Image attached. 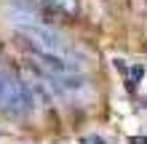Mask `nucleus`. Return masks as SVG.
<instances>
[{
    "label": "nucleus",
    "instance_id": "1",
    "mask_svg": "<svg viewBox=\"0 0 147 144\" xmlns=\"http://www.w3.org/2000/svg\"><path fill=\"white\" fill-rule=\"evenodd\" d=\"M19 43H24L27 48L43 51V54H54V56H62V59H70V62L80 64V59H78V48L59 29L48 27V24H38V21L19 24Z\"/></svg>",
    "mask_w": 147,
    "mask_h": 144
},
{
    "label": "nucleus",
    "instance_id": "2",
    "mask_svg": "<svg viewBox=\"0 0 147 144\" xmlns=\"http://www.w3.org/2000/svg\"><path fill=\"white\" fill-rule=\"evenodd\" d=\"M0 109L8 117H16V120L30 117L32 109H35V99H32L27 83L22 80V75L13 67H5V64H3V72H0Z\"/></svg>",
    "mask_w": 147,
    "mask_h": 144
},
{
    "label": "nucleus",
    "instance_id": "3",
    "mask_svg": "<svg viewBox=\"0 0 147 144\" xmlns=\"http://www.w3.org/2000/svg\"><path fill=\"white\" fill-rule=\"evenodd\" d=\"M43 78H46V86L51 91H56L62 99L86 101V94L91 96V83L80 72H75V75H51V72H46Z\"/></svg>",
    "mask_w": 147,
    "mask_h": 144
},
{
    "label": "nucleus",
    "instance_id": "4",
    "mask_svg": "<svg viewBox=\"0 0 147 144\" xmlns=\"http://www.w3.org/2000/svg\"><path fill=\"white\" fill-rule=\"evenodd\" d=\"M40 3L54 5V8H59L62 13H75V11H78V0H40Z\"/></svg>",
    "mask_w": 147,
    "mask_h": 144
},
{
    "label": "nucleus",
    "instance_id": "5",
    "mask_svg": "<svg viewBox=\"0 0 147 144\" xmlns=\"http://www.w3.org/2000/svg\"><path fill=\"white\" fill-rule=\"evenodd\" d=\"M80 144H107V141L102 139V136H83V139H80Z\"/></svg>",
    "mask_w": 147,
    "mask_h": 144
},
{
    "label": "nucleus",
    "instance_id": "6",
    "mask_svg": "<svg viewBox=\"0 0 147 144\" xmlns=\"http://www.w3.org/2000/svg\"><path fill=\"white\" fill-rule=\"evenodd\" d=\"M131 144H147V139H142V136H134V139H131Z\"/></svg>",
    "mask_w": 147,
    "mask_h": 144
},
{
    "label": "nucleus",
    "instance_id": "7",
    "mask_svg": "<svg viewBox=\"0 0 147 144\" xmlns=\"http://www.w3.org/2000/svg\"><path fill=\"white\" fill-rule=\"evenodd\" d=\"M0 72H3V62H0Z\"/></svg>",
    "mask_w": 147,
    "mask_h": 144
}]
</instances>
